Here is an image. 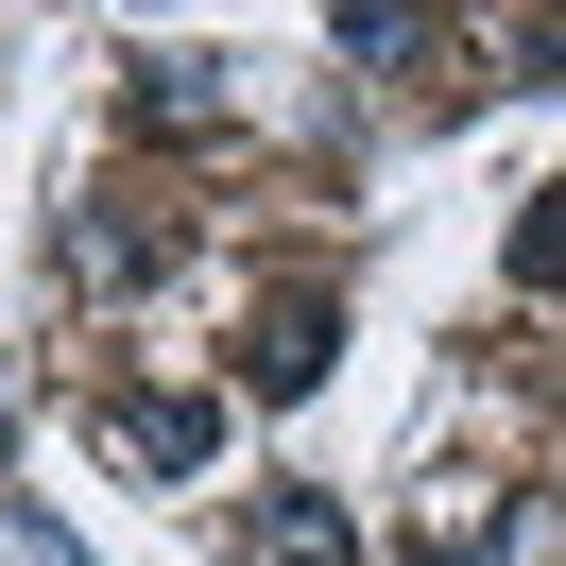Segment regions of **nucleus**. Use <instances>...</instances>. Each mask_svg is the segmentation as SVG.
Segmentation results:
<instances>
[{
  "instance_id": "f03ea898",
  "label": "nucleus",
  "mask_w": 566,
  "mask_h": 566,
  "mask_svg": "<svg viewBox=\"0 0 566 566\" xmlns=\"http://www.w3.org/2000/svg\"><path fill=\"white\" fill-rule=\"evenodd\" d=\"M310 360H326V310H310V292H292V310H275V326H258V344H241V378H258V395H292V378H310Z\"/></svg>"
},
{
  "instance_id": "20e7f679",
  "label": "nucleus",
  "mask_w": 566,
  "mask_h": 566,
  "mask_svg": "<svg viewBox=\"0 0 566 566\" xmlns=\"http://www.w3.org/2000/svg\"><path fill=\"white\" fill-rule=\"evenodd\" d=\"M120 447H138V463H207V395H189V412H172V395H138V412H120Z\"/></svg>"
},
{
  "instance_id": "7ed1b4c3",
  "label": "nucleus",
  "mask_w": 566,
  "mask_h": 566,
  "mask_svg": "<svg viewBox=\"0 0 566 566\" xmlns=\"http://www.w3.org/2000/svg\"><path fill=\"white\" fill-rule=\"evenodd\" d=\"M258 549L275 566H344V515H326V497H258Z\"/></svg>"
},
{
  "instance_id": "f257e3e1",
  "label": "nucleus",
  "mask_w": 566,
  "mask_h": 566,
  "mask_svg": "<svg viewBox=\"0 0 566 566\" xmlns=\"http://www.w3.org/2000/svg\"><path fill=\"white\" fill-rule=\"evenodd\" d=\"M429 532H447L463 566H566V497H549V481H515L497 515H463V481H447V497H429Z\"/></svg>"
}]
</instances>
